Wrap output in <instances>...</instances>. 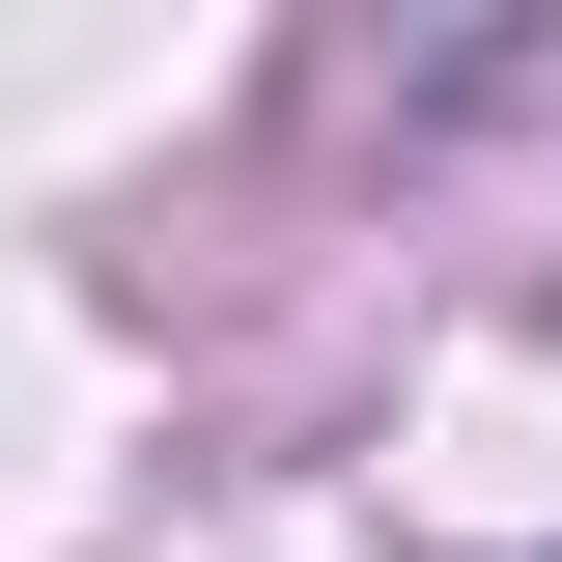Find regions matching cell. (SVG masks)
Instances as JSON below:
<instances>
[]
</instances>
